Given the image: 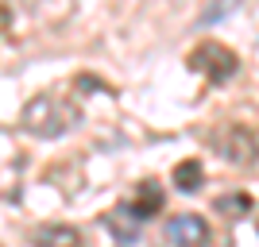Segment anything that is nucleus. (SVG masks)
<instances>
[{"label":"nucleus","instance_id":"nucleus-2","mask_svg":"<svg viewBox=\"0 0 259 247\" xmlns=\"http://www.w3.org/2000/svg\"><path fill=\"white\" fill-rule=\"evenodd\" d=\"M190 66H194L197 74H205L213 85H225L228 77L240 70V58H236V51H228L225 43L205 39L201 46H194V51H190Z\"/></svg>","mask_w":259,"mask_h":247},{"label":"nucleus","instance_id":"nucleus-4","mask_svg":"<svg viewBox=\"0 0 259 247\" xmlns=\"http://www.w3.org/2000/svg\"><path fill=\"white\" fill-rule=\"evenodd\" d=\"M166 239H170V243H182V247L205 243L209 239V224L201 220V216H194V213H182V216H174L170 224H166Z\"/></svg>","mask_w":259,"mask_h":247},{"label":"nucleus","instance_id":"nucleus-5","mask_svg":"<svg viewBox=\"0 0 259 247\" xmlns=\"http://www.w3.org/2000/svg\"><path fill=\"white\" fill-rule=\"evenodd\" d=\"M105 224L120 243H136L140 239V216H136V209H112L105 216Z\"/></svg>","mask_w":259,"mask_h":247},{"label":"nucleus","instance_id":"nucleus-6","mask_svg":"<svg viewBox=\"0 0 259 247\" xmlns=\"http://www.w3.org/2000/svg\"><path fill=\"white\" fill-rule=\"evenodd\" d=\"M201 178H205V170H201V162L197 159H186L174 166V185L182 189V193H194L197 185H201Z\"/></svg>","mask_w":259,"mask_h":247},{"label":"nucleus","instance_id":"nucleus-8","mask_svg":"<svg viewBox=\"0 0 259 247\" xmlns=\"http://www.w3.org/2000/svg\"><path fill=\"white\" fill-rule=\"evenodd\" d=\"M217 209H221L225 216H236L232 209H240V213H244V209H251V201H248L244 193H236V197H221V201H217Z\"/></svg>","mask_w":259,"mask_h":247},{"label":"nucleus","instance_id":"nucleus-9","mask_svg":"<svg viewBox=\"0 0 259 247\" xmlns=\"http://www.w3.org/2000/svg\"><path fill=\"white\" fill-rule=\"evenodd\" d=\"M43 239H58V243H81V236H77L74 228H47V232H39Z\"/></svg>","mask_w":259,"mask_h":247},{"label":"nucleus","instance_id":"nucleus-1","mask_svg":"<svg viewBox=\"0 0 259 247\" xmlns=\"http://www.w3.org/2000/svg\"><path fill=\"white\" fill-rule=\"evenodd\" d=\"M77 112L66 105L62 97H54V93H43V97H35L31 105L23 108L20 116V128L27 135H39V139H58L62 131L74 128Z\"/></svg>","mask_w":259,"mask_h":247},{"label":"nucleus","instance_id":"nucleus-3","mask_svg":"<svg viewBox=\"0 0 259 247\" xmlns=\"http://www.w3.org/2000/svg\"><path fill=\"white\" fill-rule=\"evenodd\" d=\"M213 147L221 151V159H225V162H232V166H251V162H255L259 143H255V135H251L248 128L232 124V128H221V131H217Z\"/></svg>","mask_w":259,"mask_h":247},{"label":"nucleus","instance_id":"nucleus-7","mask_svg":"<svg viewBox=\"0 0 259 247\" xmlns=\"http://www.w3.org/2000/svg\"><path fill=\"white\" fill-rule=\"evenodd\" d=\"M132 209H136V216H140V220H147V216H155L162 209V189L155 182H143L140 185V197H136V205H132Z\"/></svg>","mask_w":259,"mask_h":247}]
</instances>
